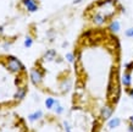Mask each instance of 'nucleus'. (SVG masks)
Masks as SVG:
<instances>
[{
	"label": "nucleus",
	"mask_w": 133,
	"mask_h": 132,
	"mask_svg": "<svg viewBox=\"0 0 133 132\" xmlns=\"http://www.w3.org/2000/svg\"><path fill=\"white\" fill-rule=\"evenodd\" d=\"M56 104H57V102L54 97H49L48 99H46V102H45V105H46V108L48 109H52L54 108V105H56Z\"/></svg>",
	"instance_id": "8"
},
{
	"label": "nucleus",
	"mask_w": 133,
	"mask_h": 132,
	"mask_svg": "<svg viewBox=\"0 0 133 132\" xmlns=\"http://www.w3.org/2000/svg\"><path fill=\"white\" fill-rule=\"evenodd\" d=\"M127 34H132V36H133V29H129L128 32H127Z\"/></svg>",
	"instance_id": "11"
},
{
	"label": "nucleus",
	"mask_w": 133,
	"mask_h": 132,
	"mask_svg": "<svg viewBox=\"0 0 133 132\" xmlns=\"http://www.w3.org/2000/svg\"><path fill=\"white\" fill-rule=\"evenodd\" d=\"M0 132H29V128L22 116L10 110L0 112Z\"/></svg>",
	"instance_id": "4"
},
{
	"label": "nucleus",
	"mask_w": 133,
	"mask_h": 132,
	"mask_svg": "<svg viewBox=\"0 0 133 132\" xmlns=\"http://www.w3.org/2000/svg\"><path fill=\"white\" fill-rule=\"evenodd\" d=\"M128 121L131 122V124H133V115H131V116L128 117Z\"/></svg>",
	"instance_id": "10"
},
{
	"label": "nucleus",
	"mask_w": 133,
	"mask_h": 132,
	"mask_svg": "<svg viewBox=\"0 0 133 132\" xmlns=\"http://www.w3.org/2000/svg\"><path fill=\"white\" fill-rule=\"evenodd\" d=\"M22 4L27 8V11L28 12H34L38 10V0H22Z\"/></svg>",
	"instance_id": "7"
},
{
	"label": "nucleus",
	"mask_w": 133,
	"mask_h": 132,
	"mask_svg": "<svg viewBox=\"0 0 133 132\" xmlns=\"http://www.w3.org/2000/svg\"><path fill=\"white\" fill-rule=\"evenodd\" d=\"M31 83L23 61L10 53H0V112L10 111L26 99Z\"/></svg>",
	"instance_id": "2"
},
{
	"label": "nucleus",
	"mask_w": 133,
	"mask_h": 132,
	"mask_svg": "<svg viewBox=\"0 0 133 132\" xmlns=\"http://www.w3.org/2000/svg\"><path fill=\"white\" fill-rule=\"evenodd\" d=\"M31 83L51 97L64 96L75 87L72 68L66 56L55 49H48L37 58L29 70Z\"/></svg>",
	"instance_id": "1"
},
{
	"label": "nucleus",
	"mask_w": 133,
	"mask_h": 132,
	"mask_svg": "<svg viewBox=\"0 0 133 132\" xmlns=\"http://www.w3.org/2000/svg\"><path fill=\"white\" fill-rule=\"evenodd\" d=\"M121 83L126 88V92L133 89V61L125 66V71L121 75Z\"/></svg>",
	"instance_id": "5"
},
{
	"label": "nucleus",
	"mask_w": 133,
	"mask_h": 132,
	"mask_svg": "<svg viewBox=\"0 0 133 132\" xmlns=\"http://www.w3.org/2000/svg\"><path fill=\"white\" fill-rule=\"evenodd\" d=\"M122 10L118 0H97L89 5L84 11V17L93 24V27L109 26L115 16Z\"/></svg>",
	"instance_id": "3"
},
{
	"label": "nucleus",
	"mask_w": 133,
	"mask_h": 132,
	"mask_svg": "<svg viewBox=\"0 0 133 132\" xmlns=\"http://www.w3.org/2000/svg\"><path fill=\"white\" fill-rule=\"evenodd\" d=\"M54 111H55V114H56V115H60V114H62V111H64V108H62L61 105H59V103H57L56 108L54 109Z\"/></svg>",
	"instance_id": "9"
},
{
	"label": "nucleus",
	"mask_w": 133,
	"mask_h": 132,
	"mask_svg": "<svg viewBox=\"0 0 133 132\" xmlns=\"http://www.w3.org/2000/svg\"><path fill=\"white\" fill-rule=\"evenodd\" d=\"M122 122H123V120H122V119L117 117V116H112L110 120H108L106 127H108V130H115V128L120 127V126L122 125Z\"/></svg>",
	"instance_id": "6"
}]
</instances>
